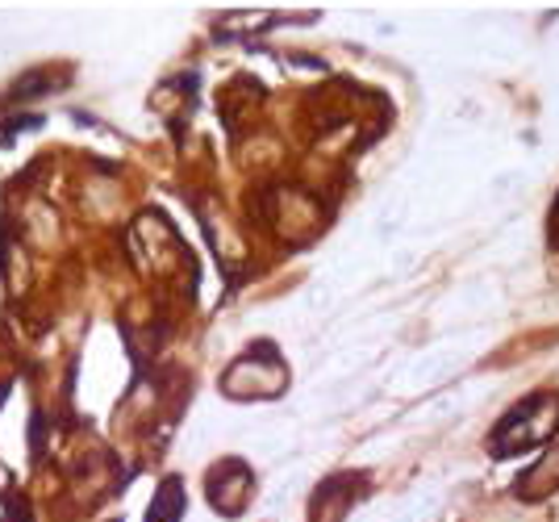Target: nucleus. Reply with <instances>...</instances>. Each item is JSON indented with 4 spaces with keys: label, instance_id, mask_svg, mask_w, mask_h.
Returning <instances> with one entry per match:
<instances>
[{
    "label": "nucleus",
    "instance_id": "obj_1",
    "mask_svg": "<svg viewBox=\"0 0 559 522\" xmlns=\"http://www.w3.org/2000/svg\"><path fill=\"white\" fill-rule=\"evenodd\" d=\"M559 435V393H535L518 402L492 430V455H518Z\"/></svg>",
    "mask_w": 559,
    "mask_h": 522
},
{
    "label": "nucleus",
    "instance_id": "obj_2",
    "mask_svg": "<svg viewBox=\"0 0 559 522\" xmlns=\"http://www.w3.org/2000/svg\"><path fill=\"white\" fill-rule=\"evenodd\" d=\"M284 364H280V356H272V347L267 343H259L255 352L247 359H238L230 372H226V380H222V389L230 393V398H276L280 389H284Z\"/></svg>",
    "mask_w": 559,
    "mask_h": 522
},
{
    "label": "nucleus",
    "instance_id": "obj_3",
    "mask_svg": "<svg viewBox=\"0 0 559 522\" xmlns=\"http://www.w3.org/2000/svg\"><path fill=\"white\" fill-rule=\"evenodd\" d=\"M205 494L210 501L222 510V514H238L242 506H247V494H251V473H247V464H217L213 476L205 481Z\"/></svg>",
    "mask_w": 559,
    "mask_h": 522
},
{
    "label": "nucleus",
    "instance_id": "obj_4",
    "mask_svg": "<svg viewBox=\"0 0 559 522\" xmlns=\"http://www.w3.org/2000/svg\"><path fill=\"white\" fill-rule=\"evenodd\" d=\"M355 489H364L359 476H330V481H322L313 501H309V522H343Z\"/></svg>",
    "mask_w": 559,
    "mask_h": 522
},
{
    "label": "nucleus",
    "instance_id": "obj_5",
    "mask_svg": "<svg viewBox=\"0 0 559 522\" xmlns=\"http://www.w3.org/2000/svg\"><path fill=\"white\" fill-rule=\"evenodd\" d=\"M556 489H559V448L547 451L535 468L518 481V498L538 501V498H547V494H556Z\"/></svg>",
    "mask_w": 559,
    "mask_h": 522
},
{
    "label": "nucleus",
    "instance_id": "obj_6",
    "mask_svg": "<svg viewBox=\"0 0 559 522\" xmlns=\"http://www.w3.org/2000/svg\"><path fill=\"white\" fill-rule=\"evenodd\" d=\"M180 514H185V489H180V481H164L146 510V522H180Z\"/></svg>",
    "mask_w": 559,
    "mask_h": 522
},
{
    "label": "nucleus",
    "instance_id": "obj_7",
    "mask_svg": "<svg viewBox=\"0 0 559 522\" xmlns=\"http://www.w3.org/2000/svg\"><path fill=\"white\" fill-rule=\"evenodd\" d=\"M13 522H34V519H29V510H25V506H17V510H13Z\"/></svg>",
    "mask_w": 559,
    "mask_h": 522
},
{
    "label": "nucleus",
    "instance_id": "obj_8",
    "mask_svg": "<svg viewBox=\"0 0 559 522\" xmlns=\"http://www.w3.org/2000/svg\"><path fill=\"white\" fill-rule=\"evenodd\" d=\"M551 230H556V238H559V205H556V217H551Z\"/></svg>",
    "mask_w": 559,
    "mask_h": 522
}]
</instances>
